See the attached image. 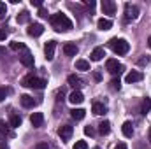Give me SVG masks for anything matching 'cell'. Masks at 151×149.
Wrapping results in <instances>:
<instances>
[{
    "instance_id": "1",
    "label": "cell",
    "mask_w": 151,
    "mask_h": 149,
    "mask_svg": "<svg viewBox=\"0 0 151 149\" xmlns=\"http://www.w3.org/2000/svg\"><path fill=\"white\" fill-rule=\"evenodd\" d=\"M51 25H53V28H55L56 32H67V30L72 28V21H70L65 14H62V12L51 16Z\"/></svg>"
},
{
    "instance_id": "2",
    "label": "cell",
    "mask_w": 151,
    "mask_h": 149,
    "mask_svg": "<svg viewBox=\"0 0 151 149\" xmlns=\"http://www.w3.org/2000/svg\"><path fill=\"white\" fill-rule=\"evenodd\" d=\"M109 47L113 49L116 54H127L130 51V44L125 39H118V37H114L109 40Z\"/></svg>"
},
{
    "instance_id": "3",
    "label": "cell",
    "mask_w": 151,
    "mask_h": 149,
    "mask_svg": "<svg viewBox=\"0 0 151 149\" xmlns=\"http://www.w3.org/2000/svg\"><path fill=\"white\" fill-rule=\"evenodd\" d=\"M21 84H23L25 88H37V90H42V88L47 84V81H46V79H39V77H35L34 74H28L27 77H23Z\"/></svg>"
},
{
    "instance_id": "4",
    "label": "cell",
    "mask_w": 151,
    "mask_h": 149,
    "mask_svg": "<svg viewBox=\"0 0 151 149\" xmlns=\"http://www.w3.org/2000/svg\"><path fill=\"white\" fill-rule=\"evenodd\" d=\"M106 69H107L113 75H119L123 70H125V67H123L118 60H114V58H109V60L106 62Z\"/></svg>"
},
{
    "instance_id": "5",
    "label": "cell",
    "mask_w": 151,
    "mask_h": 149,
    "mask_svg": "<svg viewBox=\"0 0 151 149\" xmlns=\"http://www.w3.org/2000/svg\"><path fill=\"white\" fill-rule=\"evenodd\" d=\"M137 16H139V7L132 5V4H127L125 5V19L127 21H134V19H137Z\"/></svg>"
},
{
    "instance_id": "6",
    "label": "cell",
    "mask_w": 151,
    "mask_h": 149,
    "mask_svg": "<svg viewBox=\"0 0 151 149\" xmlns=\"http://www.w3.org/2000/svg\"><path fill=\"white\" fill-rule=\"evenodd\" d=\"M72 133H74V128H72L70 125H63V126H60V130H58V135H60L62 140H69V139L72 137Z\"/></svg>"
},
{
    "instance_id": "7",
    "label": "cell",
    "mask_w": 151,
    "mask_h": 149,
    "mask_svg": "<svg viewBox=\"0 0 151 149\" xmlns=\"http://www.w3.org/2000/svg\"><path fill=\"white\" fill-rule=\"evenodd\" d=\"M19 62L25 65V67H32L34 65V56L28 49H23V53L19 54Z\"/></svg>"
},
{
    "instance_id": "8",
    "label": "cell",
    "mask_w": 151,
    "mask_h": 149,
    "mask_svg": "<svg viewBox=\"0 0 151 149\" xmlns=\"http://www.w3.org/2000/svg\"><path fill=\"white\" fill-rule=\"evenodd\" d=\"M55 49H56V42L55 40H47L46 46H44V53H46V58L47 60H53L55 58Z\"/></svg>"
},
{
    "instance_id": "9",
    "label": "cell",
    "mask_w": 151,
    "mask_h": 149,
    "mask_svg": "<svg viewBox=\"0 0 151 149\" xmlns=\"http://www.w3.org/2000/svg\"><path fill=\"white\" fill-rule=\"evenodd\" d=\"M100 7H102V12H104V14L113 16L114 12H116V4H114L113 0H104Z\"/></svg>"
},
{
    "instance_id": "10",
    "label": "cell",
    "mask_w": 151,
    "mask_h": 149,
    "mask_svg": "<svg viewBox=\"0 0 151 149\" xmlns=\"http://www.w3.org/2000/svg\"><path fill=\"white\" fill-rule=\"evenodd\" d=\"M42 32H44V27L40 23H32L28 27V35L30 37H39V35H42Z\"/></svg>"
},
{
    "instance_id": "11",
    "label": "cell",
    "mask_w": 151,
    "mask_h": 149,
    "mask_svg": "<svg viewBox=\"0 0 151 149\" xmlns=\"http://www.w3.org/2000/svg\"><path fill=\"white\" fill-rule=\"evenodd\" d=\"M30 123H32L34 128L42 126V123H44V114H42V112H34V114L30 116Z\"/></svg>"
},
{
    "instance_id": "12",
    "label": "cell",
    "mask_w": 151,
    "mask_h": 149,
    "mask_svg": "<svg viewBox=\"0 0 151 149\" xmlns=\"http://www.w3.org/2000/svg\"><path fill=\"white\" fill-rule=\"evenodd\" d=\"M104 56H106V51H104V47H95V49L91 51V54H90L91 62H100Z\"/></svg>"
},
{
    "instance_id": "13",
    "label": "cell",
    "mask_w": 151,
    "mask_h": 149,
    "mask_svg": "<svg viewBox=\"0 0 151 149\" xmlns=\"http://www.w3.org/2000/svg\"><path fill=\"white\" fill-rule=\"evenodd\" d=\"M83 100H84V97H83V93L81 91H72L70 95H69V102L70 104H74V105H77V104H83Z\"/></svg>"
},
{
    "instance_id": "14",
    "label": "cell",
    "mask_w": 151,
    "mask_h": 149,
    "mask_svg": "<svg viewBox=\"0 0 151 149\" xmlns=\"http://www.w3.org/2000/svg\"><path fill=\"white\" fill-rule=\"evenodd\" d=\"M19 102H21V105L27 107V109H30V107L35 105V100H34V97H30V95H21V97H19Z\"/></svg>"
},
{
    "instance_id": "15",
    "label": "cell",
    "mask_w": 151,
    "mask_h": 149,
    "mask_svg": "<svg viewBox=\"0 0 151 149\" xmlns=\"http://www.w3.org/2000/svg\"><path fill=\"white\" fill-rule=\"evenodd\" d=\"M141 79H142V72H139V70H132V72H128L127 77H125L127 82H137Z\"/></svg>"
},
{
    "instance_id": "16",
    "label": "cell",
    "mask_w": 151,
    "mask_h": 149,
    "mask_svg": "<svg viewBox=\"0 0 151 149\" xmlns=\"http://www.w3.org/2000/svg\"><path fill=\"white\" fill-rule=\"evenodd\" d=\"M63 53H65V56H76L77 54V46L72 44V42H67L63 46Z\"/></svg>"
},
{
    "instance_id": "17",
    "label": "cell",
    "mask_w": 151,
    "mask_h": 149,
    "mask_svg": "<svg viewBox=\"0 0 151 149\" xmlns=\"http://www.w3.org/2000/svg\"><path fill=\"white\" fill-rule=\"evenodd\" d=\"M67 81H69V84H70L72 88H76V91H79V88L83 86V81H81V79H79V77H77L76 74H70Z\"/></svg>"
},
{
    "instance_id": "18",
    "label": "cell",
    "mask_w": 151,
    "mask_h": 149,
    "mask_svg": "<svg viewBox=\"0 0 151 149\" xmlns=\"http://www.w3.org/2000/svg\"><path fill=\"white\" fill-rule=\"evenodd\" d=\"M91 111H93V114H97V116H104L107 112V107L104 104H100V102H95L93 107H91Z\"/></svg>"
},
{
    "instance_id": "19",
    "label": "cell",
    "mask_w": 151,
    "mask_h": 149,
    "mask_svg": "<svg viewBox=\"0 0 151 149\" xmlns=\"http://www.w3.org/2000/svg\"><path fill=\"white\" fill-rule=\"evenodd\" d=\"M121 132H123V135H125V137H128V139H130V137L134 135V126H132V123H130V121H125V123H123V126H121Z\"/></svg>"
},
{
    "instance_id": "20",
    "label": "cell",
    "mask_w": 151,
    "mask_h": 149,
    "mask_svg": "<svg viewBox=\"0 0 151 149\" xmlns=\"http://www.w3.org/2000/svg\"><path fill=\"white\" fill-rule=\"evenodd\" d=\"M99 28L102 30V32H106V30H111V27H113V21L111 19H106V18H102V19H99Z\"/></svg>"
},
{
    "instance_id": "21",
    "label": "cell",
    "mask_w": 151,
    "mask_h": 149,
    "mask_svg": "<svg viewBox=\"0 0 151 149\" xmlns=\"http://www.w3.org/2000/svg\"><path fill=\"white\" fill-rule=\"evenodd\" d=\"M99 132L102 133V135H107L109 132H111V123L106 119V121H102L100 125H99Z\"/></svg>"
},
{
    "instance_id": "22",
    "label": "cell",
    "mask_w": 151,
    "mask_h": 149,
    "mask_svg": "<svg viewBox=\"0 0 151 149\" xmlns=\"http://www.w3.org/2000/svg\"><path fill=\"white\" fill-rule=\"evenodd\" d=\"M84 114H86V111H84V109H72V111H70V116L74 117L76 121L83 119V117H84Z\"/></svg>"
},
{
    "instance_id": "23",
    "label": "cell",
    "mask_w": 151,
    "mask_h": 149,
    "mask_svg": "<svg viewBox=\"0 0 151 149\" xmlns=\"http://www.w3.org/2000/svg\"><path fill=\"white\" fill-rule=\"evenodd\" d=\"M76 69H77V70H90V62H86V60H77V62H76Z\"/></svg>"
},
{
    "instance_id": "24",
    "label": "cell",
    "mask_w": 151,
    "mask_h": 149,
    "mask_svg": "<svg viewBox=\"0 0 151 149\" xmlns=\"http://www.w3.org/2000/svg\"><path fill=\"white\" fill-rule=\"evenodd\" d=\"M151 111V98H144L142 100V105H141V112L142 114H148Z\"/></svg>"
},
{
    "instance_id": "25",
    "label": "cell",
    "mask_w": 151,
    "mask_h": 149,
    "mask_svg": "<svg viewBox=\"0 0 151 149\" xmlns=\"http://www.w3.org/2000/svg\"><path fill=\"white\" fill-rule=\"evenodd\" d=\"M19 125H21V116L12 114V116H11V126H12V128H18Z\"/></svg>"
},
{
    "instance_id": "26",
    "label": "cell",
    "mask_w": 151,
    "mask_h": 149,
    "mask_svg": "<svg viewBox=\"0 0 151 149\" xmlns=\"http://www.w3.org/2000/svg\"><path fill=\"white\" fill-rule=\"evenodd\" d=\"M28 19H30V14L27 11H23L21 14H18V23H27Z\"/></svg>"
},
{
    "instance_id": "27",
    "label": "cell",
    "mask_w": 151,
    "mask_h": 149,
    "mask_svg": "<svg viewBox=\"0 0 151 149\" xmlns=\"http://www.w3.org/2000/svg\"><path fill=\"white\" fill-rule=\"evenodd\" d=\"M11 49H12V51H19V49L23 51V49H27V47H25L23 42H11Z\"/></svg>"
},
{
    "instance_id": "28",
    "label": "cell",
    "mask_w": 151,
    "mask_h": 149,
    "mask_svg": "<svg viewBox=\"0 0 151 149\" xmlns=\"http://www.w3.org/2000/svg\"><path fill=\"white\" fill-rule=\"evenodd\" d=\"M5 14H7V5H5V2H0V19H4Z\"/></svg>"
},
{
    "instance_id": "29",
    "label": "cell",
    "mask_w": 151,
    "mask_h": 149,
    "mask_svg": "<svg viewBox=\"0 0 151 149\" xmlns=\"http://www.w3.org/2000/svg\"><path fill=\"white\" fill-rule=\"evenodd\" d=\"M0 133H5V135L9 133V126H7V123L2 121V119H0Z\"/></svg>"
},
{
    "instance_id": "30",
    "label": "cell",
    "mask_w": 151,
    "mask_h": 149,
    "mask_svg": "<svg viewBox=\"0 0 151 149\" xmlns=\"http://www.w3.org/2000/svg\"><path fill=\"white\" fill-rule=\"evenodd\" d=\"M86 148H88V144H86L84 140H77L74 144V149H86Z\"/></svg>"
},
{
    "instance_id": "31",
    "label": "cell",
    "mask_w": 151,
    "mask_h": 149,
    "mask_svg": "<svg viewBox=\"0 0 151 149\" xmlns=\"http://www.w3.org/2000/svg\"><path fill=\"white\" fill-rule=\"evenodd\" d=\"M111 88H113V90H119V88H121V81H119V79H113V81H111Z\"/></svg>"
},
{
    "instance_id": "32",
    "label": "cell",
    "mask_w": 151,
    "mask_h": 149,
    "mask_svg": "<svg viewBox=\"0 0 151 149\" xmlns=\"http://www.w3.org/2000/svg\"><path fill=\"white\" fill-rule=\"evenodd\" d=\"M84 133H86V135H90V137H93V135H95L93 126H84Z\"/></svg>"
},
{
    "instance_id": "33",
    "label": "cell",
    "mask_w": 151,
    "mask_h": 149,
    "mask_svg": "<svg viewBox=\"0 0 151 149\" xmlns=\"http://www.w3.org/2000/svg\"><path fill=\"white\" fill-rule=\"evenodd\" d=\"M7 93H9V90H5V88H0V102H4V100H5Z\"/></svg>"
},
{
    "instance_id": "34",
    "label": "cell",
    "mask_w": 151,
    "mask_h": 149,
    "mask_svg": "<svg viewBox=\"0 0 151 149\" xmlns=\"http://www.w3.org/2000/svg\"><path fill=\"white\" fill-rule=\"evenodd\" d=\"M35 149H49V144L47 142H39L37 146H35Z\"/></svg>"
},
{
    "instance_id": "35",
    "label": "cell",
    "mask_w": 151,
    "mask_h": 149,
    "mask_svg": "<svg viewBox=\"0 0 151 149\" xmlns=\"http://www.w3.org/2000/svg\"><path fill=\"white\" fill-rule=\"evenodd\" d=\"M39 16H42V18H47V12H46V9H44V7H40V9H39Z\"/></svg>"
},
{
    "instance_id": "36",
    "label": "cell",
    "mask_w": 151,
    "mask_h": 149,
    "mask_svg": "<svg viewBox=\"0 0 151 149\" xmlns=\"http://www.w3.org/2000/svg\"><path fill=\"white\" fill-rule=\"evenodd\" d=\"M32 5H35V7H42V0H32Z\"/></svg>"
},
{
    "instance_id": "37",
    "label": "cell",
    "mask_w": 151,
    "mask_h": 149,
    "mask_svg": "<svg viewBox=\"0 0 151 149\" xmlns=\"http://www.w3.org/2000/svg\"><path fill=\"white\" fill-rule=\"evenodd\" d=\"M7 39V32L5 30H0V40H5Z\"/></svg>"
},
{
    "instance_id": "38",
    "label": "cell",
    "mask_w": 151,
    "mask_h": 149,
    "mask_svg": "<svg viewBox=\"0 0 151 149\" xmlns=\"http://www.w3.org/2000/svg\"><path fill=\"white\" fill-rule=\"evenodd\" d=\"M116 149H128V148H127V144H125V142H121V144H118V146H116Z\"/></svg>"
},
{
    "instance_id": "39",
    "label": "cell",
    "mask_w": 151,
    "mask_h": 149,
    "mask_svg": "<svg viewBox=\"0 0 151 149\" xmlns=\"http://www.w3.org/2000/svg\"><path fill=\"white\" fill-rule=\"evenodd\" d=\"M86 5H88L90 9H93V7H95V2H93V0H90V2H86Z\"/></svg>"
},
{
    "instance_id": "40",
    "label": "cell",
    "mask_w": 151,
    "mask_h": 149,
    "mask_svg": "<svg viewBox=\"0 0 151 149\" xmlns=\"http://www.w3.org/2000/svg\"><path fill=\"white\" fill-rule=\"evenodd\" d=\"M148 62H150V60H148V56H146V58H141V62H139V63H141V65H144V63H148Z\"/></svg>"
},
{
    "instance_id": "41",
    "label": "cell",
    "mask_w": 151,
    "mask_h": 149,
    "mask_svg": "<svg viewBox=\"0 0 151 149\" xmlns=\"http://www.w3.org/2000/svg\"><path fill=\"white\" fill-rule=\"evenodd\" d=\"M4 54H5V47H2V46H0V56H4Z\"/></svg>"
},
{
    "instance_id": "42",
    "label": "cell",
    "mask_w": 151,
    "mask_h": 149,
    "mask_svg": "<svg viewBox=\"0 0 151 149\" xmlns=\"http://www.w3.org/2000/svg\"><path fill=\"white\" fill-rule=\"evenodd\" d=\"M148 46H150V49H151V35L148 37Z\"/></svg>"
},
{
    "instance_id": "43",
    "label": "cell",
    "mask_w": 151,
    "mask_h": 149,
    "mask_svg": "<svg viewBox=\"0 0 151 149\" xmlns=\"http://www.w3.org/2000/svg\"><path fill=\"white\" fill-rule=\"evenodd\" d=\"M0 149H9L7 146H0Z\"/></svg>"
},
{
    "instance_id": "44",
    "label": "cell",
    "mask_w": 151,
    "mask_h": 149,
    "mask_svg": "<svg viewBox=\"0 0 151 149\" xmlns=\"http://www.w3.org/2000/svg\"><path fill=\"white\" fill-rule=\"evenodd\" d=\"M150 142H151V128H150Z\"/></svg>"
},
{
    "instance_id": "45",
    "label": "cell",
    "mask_w": 151,
    "mask_h": 149,
    "mask_svg": "<svg viewBox=\"0 0 151 149\" xmlns=\"http://www.w3.org/2000/svg\"><path fill=\"white\" fill-rule=\"evenodd\" d=\"M93 149H100V148H93Z\"/></svg>"
}]
</instances>
